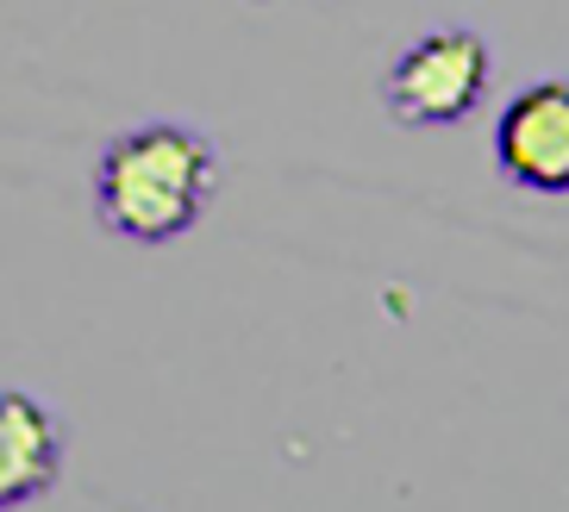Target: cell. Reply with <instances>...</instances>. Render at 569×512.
<instances>
[{
	"mask_svg": "<svg viewBox=\"0 0 569 512\" xmlns=\"http://www.w3.org/2000/svg\"><path fill=\"white\" fill-rule=\"evenodd\" d=\"M219 194V144L182 119H144L107 138L94 163V219L119 244H176Z\"/></svg>",
	"mask_w": 569,
	"mask_h": 512,
	"instance_id": "obj_1",
	"label": "cell"
},
{
	"mask_svg": "<svg viewBox=\"0 0 569 512\" xmlns=\"http://www.w3.org/2000/svg\"><path fill=\"white\" fill-rule=\"evenodd\" d=\"M495 88V50L469 26H438L395 50L382 69V107L407 132H445L463 126Z\"/></svg>",
	"mask_w": 569,
	"mask_h": 512,
	"instance_id": "obj_2",
	"label": "cell"
},
{
	"mask_svg": "<svg viewBox=\"0 0 569 512\" xmlns=\"http://www.w3.org/2000/svg\"><path fill=\"white\" fill-rule=\"evenodd\" d=\"M495 169L519 194H569V82L519 88L495 119Z\"/></svg>",
	"mask_w": 569,
	"mask_h": 512,
	"instance_id": "obj_3",
	"label": "cell"
},
{
	"mask_svg": "<svg viewBox=\"0 0 569 512\" xmlns=\"http://www.w3.org/2000/svg\"><path fill=\"white\" fill-rule=\"evenodd\" d=\"M63 475V425L26 388H0V512L38 506Z\"/></svg>",
	"mask_w": 569,
	"mask_h": 512,
	"instance_id": "obj_4",
	"label": "cell"
}]
</instances>
